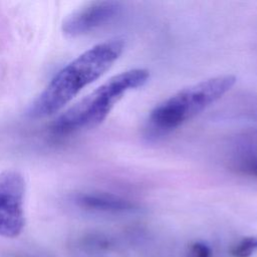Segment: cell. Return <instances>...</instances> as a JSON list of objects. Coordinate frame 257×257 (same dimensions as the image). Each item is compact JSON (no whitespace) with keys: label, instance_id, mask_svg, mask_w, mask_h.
I'll return each mask as SVG.
<instances>
[{"label":"cell","instance_id":"obj_1","mask_svg":"<svg viewBox=\"0 0 257 257\" xmlns=\"http://www.w3.org/2000/svg\"><path fill=\"white\" fill-rule=\"evenodd\" d=\"M123 47L121 39H110L75 57L58 70L37 95L29 106V116L45 117L59 111L85 86L105 73L118 59Z\"/></svg>","mask_w":257,"mask_h":257},{"label":"cell","instance_id":"obj_2","mask_svg":"<svg viewBox=\"0 0 257 257\" xmlns=\"http://www.w3.org/2000/svg\"><path fill=\"white\" fill-rule=\"evenodd\" d=\"M149 78L150 72L143 68L130 69L110 77L61 113L52 122L51 132L66 136L98 125L124 93L143 86Z\"/></svg>","mask_w":257,"mask_h":257},{"label":"cell","instance_id":"obj_3","mask_svg":"<svg viewBox=\"0 0 257 257\" xmlns=\"http://www.w3.org/2000/svg\"><path fill=\"white\" fill-rule=\"evenodd\" d=\"M236 82L232 74H222L189 85L157 105L150 126L158 134L171 132L221 98Z\"/></svg>","mask_w":257,"mask_h":257},{"label":"cell","instance_id":"obj_4","mask_svg":"<svg viewBox=\"0 0 257 257\" xmlns=\"http://www.w3.org/2000/svg\"><path fill=\"white\" fill-rule=\"evenodd\" d=\"M26 184L21 173L6 170L0 173V236L14 238L25 225L24 199Z\"/></svg>","mask_w":257,"mask_h":257},{"label":"cell","instance_id":"obj_5","mask_svg":"<svg viewBox=\"0 0 257 257\" xmlns=\"http://www.w3.org/2000/svg\"><path fill=\"white\" fill-rule=\"evenodd\" d=\"M121 10L118 1L91 2L65 17L61 30L69 37L81 36L111 22Z\"/></svg>","mask_w":257,"mask_h":257},{"label":"cell","instance_id":"obj_6","mask_svg":"<svg viewBox=\"0 0 257 257\" xmlns=\"http://www.w3.org/2000/svg\"><path fill=\"white\" fill-rule=\"evenodd\" d=\"M77 206L91 211L121 213L136 210V205L121 197L98 192H86L75 195Z\"/></svg>","mask_w":257,"mask_h":257},{"label":"cell","instance_id":"obj_7","mask_svg":"<svg viewBox=\"0 0 257 257\" xmlns=\"http://www.w3.org/2000/svg\"><path fill=\"white\" fill-rule=\"evenodd\" d=\"M231 166L236 171L251 177H257V134L242 137L236 144Z\"/></svg>","mask_w":257,"mask_h":257},{"label":"cell","instance_id":"obj_8","mask_svg":"<svg viewBox=\"0 0 257 257\" xmlns=\"http://www.w3.org/2000/svg\"><path fill=\"white\" fill-rule=\"evenodd\" d=\"M257 250V238L247 237L238 242L231 250L233 257H250Z\"/></svg>","mask_w":257,"mask_h":257},{"label":"cell","instance_id":"obj_9","mask_svg":"<svg viewBox=\"0 0 257 257\" xmlns=\"http://www.w3.org/2000/svg\"><path fill=\"white\" fill-rule=\"evenodd\" d=\"M210 247L203 242H195L189 248L187 257H211Z\"/></svg>","mask_w":257,"mask_h":257}]
</instances>
